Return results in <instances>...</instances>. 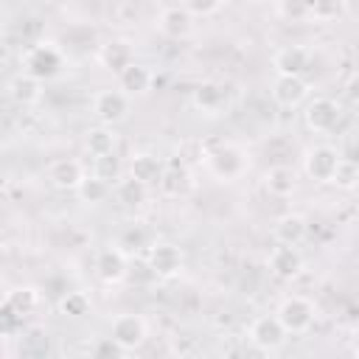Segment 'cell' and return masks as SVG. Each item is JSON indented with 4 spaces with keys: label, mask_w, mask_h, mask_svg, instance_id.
<instances>
[{
    "label": "cell",
    "mask_w": 359,
    "mask_h": 359,
    "mask_svg": "<svg viewBox=\"0 0 359 359\" xmlns=\"http://www.w3.org/2000/svg\"><path fill=\"white\" fill-rule=\"evenodd\" d=\"M275 6H278V14L292 22L309 20V11H311V0H275Z\"/></svg>",
    "instance_id": "f546056e"
},
{
    "label": "cell",
    "mask_w": 359,
    "mask_h": 359,
    "mask_svg": "<svg viewBox=\"0 0 359 359\" xmlns=\"http://www.w3.org/2000/svg\"><path fill=\"white\" fill-rule=\"evenodd\" d=\"M339 157H342V154H339L334 146L317 143V146L306 149V154H303V171H306V177L314 180V182H331V174H334Z\"/></svg>",
    "instance_id": "9c48e42d"
},
{
    "label": "cell",
    "mask_w": 359,
    "mask_h": 359,
    "mask_svg": "<svg viewBox=\"0 0 359 359\" xmlns=\"http://www.w3.org/2000/svg\"><path fill=\"white\" fill-rule=\"evenodd\" d=\"M98 62L109 70V73H121L129 62H135V53H132V45L129 42H123V39H112V42H107V45H101L98 48Z\"/></svg>",
    "instance_id": "44dd1931"
},
{
    "label": "cell",
    "mask_w": 359,
    "mask_h": 359,
    "mask_svg": "<svg viewBox=\"0 0 359 359\" xmlns=\"http://www.w3.org/2000/svg\"><path fill=\"white\" fill-rule=\"evenodd\" d=\"M294 185H297V177H294V171H292L289 165H283V163L269 165V168L264 171V188H266L269 196H278V199L292 196V194H294Z\"/></svg>",
    "instance_id": "ffe728a7"
},
{
    "label": "cell",
    "mask_w": 359,
    "mask_h": 359,
    "mask_svg": "<svg viewBox=\"0 0 359 359\" xmlns=\"http://www.w3.org/2000/svg\"><path fill=\"white\" fill-rule=\"evenodd\" d=\"M109 337L118 342V348L123 353L129 351H137L146 337H149V325L140 314H118L112 323H109Z\"/></svg>",
    "instance_id": "52a82bcc"
},
{
    "label": "cell",
    "mask_w": 359,
    "mask_h": 359,
    "mask_svg": "<svg viewBox=\"0 0 359 359\" xmlns=\"http://www.w3.org/2000/svg\"><path fill=\"white\" fill-rule=\"evenodd\" d=\"M56 309H59L62 317H67V320H79V317H84V314L90 311V297H87L84 292H65V294L59 297Z\"/></svg>",
    "instance_id": "83f0119b"
},
{
    "label": "cell",
    "mask_w": 359,
    "mask_h": 359,
    "mask_svg": "<svg viewBox=\"0 0 359 359\" xmlns=\"http://www.w3.org/2000/svg\"><path fill=\"white\" fill-rule=\"evenodd\" d=\"M62 65H65V53L53 42H36L22 53V70L28 76L39 79V81H48V79L59 76Z\"/></svg>",
    "instance_id": "7a4b0ae2"
},
{
    "label": "cell",
    "mask_w": 359,
    "mask_h": 359,
    "mask_svg": "<svg viewBox=\"0 0 359 359\" xmlns=\"http://www.w3.org/2000/svg\"><path fill=\"white\" fill-rule=\"evenodd\" d=\"M6 303L17 311V314H22V317H28L36 306H39V292L34 289V286H20V289H14V292H8V297H6Z\"/></svg>",
    "instance_id": "f1b7e54d"
},
{
    "label": "cell",
    "mask_w": 359,
    "mask_h": 359,
    "mask_svg": "<svg viewBox=\"0 0 359 359\" xmlns=\"http://www.w3.org/2000/svg\"><path fill=\"white\" fill-rule=\"evenodd\" d=\"M76 194H79V199L87 202V205H101L104 199L112 196V182H107V180H101V177H95V174H84V180L79 182Z\"/></svg>",
    "instance_id": "d4e9b609"
},
{
    "label": "cell",
    "mask_w": 359,
    "mask_h": 359,
    "mask_svg": "<svg viewBox=\"0 0 359 359\" xmlns=\"http://www.w3.org/2000/svg\"><path fill=\"white\" fill-rule=\"evenodd\" d=\"M345 90H348V98H351V101H356V76H351V81H348V87H345Z\"/></svg>",
    "instance_id": "8d00e7d4"
},
{
    "label": "cell",
    "mask_w": 359,
    "mask_h": 359,
    "mask_svg": "<svg viewBox=\"0 0 359 359\" xmlns=\"http://www.w3.org/2000/svg\"><path fill=\"white\" fill-rule=\"evenodd\" d=\"M306 233H309V222L300 213H283L272 224V238L278 244H294L297 247L306 238Z\"/></svg>",
    "instance_id": "d6986e66"
},
{
    "label": "cell",
    "mask_w": 359,
    "mask_h": 359,
    "mask_svg": "<svg viewBox=\"0 0 359 359\" xmlns=\"http://www.w3.org/2000/svg\"><path fill=\"white\" fill-rule=\"evenodd\" d=\"M278 323L283 325L286 334H306L311 325H314V317H317V309L309 297L303 294H292V297H283L278 311H275Z\"/></svg>",
    "instance_id": "3957f363"
},
{
    "label": "cell",
    "mask_w": 359,
    "mask_h": 359,
    "mask_svg": "<svg viewBox=\"0 0 359 359\" xmlns=\"http://www.w3.org/2000/svg\"><path fill=\"white\" fill-rule=\"evenodd\" d=\"M126 252L118 247V244H109L104 250H98L95 255V275L101 278V283L107 286H115L126 278Z\"/></svg>",
    "instance_id": "7c38bea8"
},
{
    "label": "cell",
    "mask_w": 359,
    "mask_h": 359,
    "mask_svg": "<svg viewBox=\"0 0 359 359\" xmlns=\"http://www.w3.org/2000/svg\"><path fill=\"white\" fill-rule=\"evenodd\" d=\"M269 95H272V101H275L278 107L292 109V107H297V104L306 101V95H309V81H306L303 76L278 73L275 81H272V87H269Z\"/></svg>",
    "instance_id": "30bf717a"
},
{
    "label": "cell",
    "mask_w": 359,
    "mask_h": 359,
    "mask_svg": "<svg viewBox=\"0 0 359 359\" xmlns=\"http://www.w3.org/2000/svg\"><path fill=\"white\" fill-rule=\"evenodd\" d=\"M202 160L208 171L222 182H236L247 171V154L236 143H219L213 149H202Z\"/></svg>",
    "instance_id": "6da1fadb"
},
{
    "label": "cell",
    "mask_w": 359,
    "mask_h": 359,
    "mask_svg": "<svg viewBox=\"0 0 359 359\" xmlns=\"http://www.w3.org/2000/svg\"><path fill=\"white\" fill-rule=\"evenodd\" d=\"M191 22L194 17L185 11V6H165L157 17V28L168 39H185L191 34Z\"/></svg>",
    "instance_id": "2e32d148"
},
{
    "label": "cell",
    "mask_w": 359,
    "mask_h": 359,
    "mask_svg": "<svg viewBox=\"0 0 359 359\" xmlns=\"http://www.w3.org/2000/svg\"><path fill=\"white\" fill-rule=\"evenodd\" d=\"M112 194H115V199H118L123 208H140V205L146 202V196H149V185H143L140 180H135V177L126 174V177L115 180Z\"/></svg>",
    "instance_id": "603a6c76"
},
{
    "label": "cell",
    "mask_w": 359,
    "mask_h": 359,
    "mask_svg": "<svg viewBox=\"0 0 359 359\" xmlns=\"http://www.w3.org/2000/svg\"><path fill=\"white\" fill-rule=\"evenodd\" d=\"M154 188H160L165 196H182V194H188V188H191V174H188L185 163H168V165L163 168V174H160V180H157Z\"/></svg>",
    "instance_id": "7402d4cb"
},
{
    "label": "cell",
    "mask_w": 359,
    "mask_h": 359,
    "mask_svg": "<svg viewBox=\"0 0 359 359\" xmlns=\"http://www.w3.org/2000/svg\"><path fill=\"white\" fill-rule=\"evenodd\" d=\"M345 3L342 0H311V11H309V20H320V22H328V20H337L342 14Z\"/></svg>",
    "instance_id": "4dcf8cb0"
},
{
    "label": "cell",
    "mask_w": 359,
    "mask_h": 359,
    "mask_svg": "<svg viewBox=\"0 0 359 359\" xmlns=\"http://www.w3.org/2000/svg\"><path fill=\"white\" fill-rule=\"evenodd\" d=\"M286 337H289V334L283 331V325L278 323L275 314H261V317H255V320L250 323V331H247L250 345L258 348L261 353H275V351H280L283 342H286Z\"/></svg>",
    "instance_id": "8992f818"
},
{
    "label": "cell",
    "mask_w": 359,
    "mask_h": 359,
    "mask_svg": "<svg viewBox=\"0 0 359 359\" xmlns=\"http://www.w3.org/2000/svg\"><path fill=\"white\" fill-rule=\"evenodd\" d=\"M118 247L126 252H137V250H143V247H149L146 244V230L140 227V224H129L123 233H121V238H118Z\"/></svg>",
    "instance_id": "d6a6232c"
},
{
    "label": "cell",
    "mask_w": 359,
    "mask_h": 359,
    "mask_svg": "<svg viewBox=\"0 0 359 359\" xmlns=\"http://www.w3.org/2000/svg\"><path fill=\"white\" fill-rule=\"evenodd\" d=\"M252 3H269V0H252Z\"/></svg>",
    "instance_id": "f35d334b"
},
{
    "label": "cell",
    "mask_w": 359,
    "mask_h": 359,
    "mask_svg": "<svg viewBox=\"0 0 359 359\" xmlns=\"http://www.w3.org/2000/svg\"><path fill=\"white\" fill-rule=\"evenodd\" d=\"M129 112V95L123 90H98L93 95V115L104 126H115Z\"/></svg>",
    "instance_id": "ba28073f"
},
{
    "label": "cell",
    "mask_w": 359,
    "mask_h": 359,
    "mask_svg": "<svg viewBox=\"0 0 359 359\" xmlns=\"http://www.w3.org/2000/svg\"><path fill=\"white\" fill-rule=\"evenodd\" d=\"M163 168H165V163H163V157H157L154 151H135V154L129 157V177L140 180V182L149 185V188L157 185Z\"/></svg>",
    "instance_id": "e0dca14e"
},
{
    "label": "cell",
    "mask_w": 359,
    "mask_h": 359,
    "mask_svg": "<svg viewBox=\"0 0 359 359\" xmlns=\"http://www.w3.org/2000/svg\"><path fill=\"white\" fill-rule=\"evenodd\" d=\"M22 323H25V317L17 314V311L3 300V303H0V337H17V334L22 331Z\"/></svg>",
    "instance_id": "1f68e13d"
},
{
    "label": "cell",
    "mask_w": 359,
    "mask_h": 359,
    "mask_svg": "<svg viewBox=\"0 0 359 359\" xmlns=\"http://www.w3.org/2000/svg\"><path fill=\"white\" fill-rule=\"evenodd\" d=\"M6 90H8L11 101L20 104V107H34V104L42 101V81L34 79V76H28L25 70L17 73V76H11Z\"/></svg>",
    "instance_id": "ac0fdd59"
},
{
    "label": "cell",
    "mask_w": 359,
    "mask_h": 359,
    "mask_svg": "<svg viewBox=\"0 0 359 359\" xmlns=\"http://www.w3.org/2000/svg\"><path fill=\"white\" fill-rule=\"evenodd\" d=\"M182 6L191 17H210L224 6V0H182Z\"/></svg>",
    "instance_id": "e575fe53"
},
{
    "label": "cell",
    "mask_w": 359,
    "mask_h": 359,
    "mask_svg": "<svg viewBox=\"0 0 359 359\" xmlns=\"http://www.w3.org/2000/svg\"><path fill=\"white\" fill-rule=\"evenodd\" d=\"M266 264H269V272H272L275 278L292 280V278H297L300 269H303V255H300V250H297L294 244H278V241H275V247L269 250Z\"/></svg>",
    "instance_id": "8fae6325"
},
{
    "label": "cell",
    "mask_w": 359,
    "mask_h": 359,
    "mask_svg": "<svg viewBox=\"0 0 359 359\" xmlns=\"http://www.w3.org/2000/svg\"><path fill=\"white\" fill-rule=\"evenodd\" d=\"M3 258H6V250H3V244H0V264H3Z\"/></svg>",
    "instance_id": "74e56055"
},
{
    "label": "cell",
    "mask_w": 359,
    "mask_h": 359,
    "mask_svg": "<svg viewBox=\"0 0 359 359\" xmlns=\"http://www.w3.org/2000/svg\"><path fill=\"white\" fill-rule=\"evenodd\" d=\"M93 356H123V351L118 348V342L112 337H101L95 345H93Z\"/></svg>",
    "instance_id": "d590c367"
},
{
    "label": "cell",
    "mask_w": 359,
    "mask_h": 359,
    "mask_svg": "<svg viewBox=\"0 0 359 359\" xmlns=\"http://www.w3.org/2000/svg\"><path fill=\"white\" fill-rule=\"evenodd\" d=\"M185 258H182V250L171 241H154L149 244L146 250V269L160 278V280H168V278H177L180 269H182Z\"/></svg>",
    "instance_id": "277c9868"
},
{
    "label": "cell",
    "mask_w": 359,
    "mask_h": 359,
    "mask_svg": "<svg viewBox=\"0 0 359 359\" xmlns=\"http://www.w3.org/2000/svg\"><path fill=\"white\" fill-rule=\"evenodd\" d=\"M303 121H306V126H309L311 132L328 135V132H334V129L339 126V121H342V104L334 101V98H328V95H317V98H311V101L306 104Z\"/></svg>",
    "instance_id": "5b68a950"
},
{
    "label": "cell",
    "mask_w": 359,
    "mask_h": 359,
    "mask_svg": "<svg viewBox=\"0 0 359 359\" xmlns=\"http://www.w3.org/2000/svg\"><path fill=\"white\" fill-rule=\"evenodd\" d=\"M84 174H87L84 165L73 157H59L48 165V182L59 191H76L79 182L84 180Z\"/></svg>",
    "instance_id": "4fadbf2b"
},
{
    "label": "cell",
    "mask_w": 359,
    "mask_h": 359,
    "mask_svg": "<svg viewBox=\"0 0 359 359\" xmlns=\"http://www.w3.org/2000/svg\"><path fill=\"white\" fill-rule=\"evenodd\" d=\"M191 98H194V104H196L199 109H205V112H216V109L224 107L227 93H224V87L216 84V81H202V84L194 87Z\"/></svg>",
    "instance_id": "cb8c5ba5"
},
{
    "label": "cell",
    "mask_w": 359,
    "mask_h": 359,
    "mask_svg": "<svg viewBox=\"0 0 359 359\" xmlns=\"http://www.w3.org/2000/svg\"><path fill=\"white\" fill-rule=\"evenodd\" d=\"M151 84H154V73L143 62H129L118 73V90H123L126 95H146Z\"/></svg>",
    "instance_id": "9a60e30c"
},
{
    "label": "cell",
    "mask_w": 359,
    "mask_h": 359,
    "mask_svg": "<svg viewBox=\"0 0 359 359\" xmlns=\"http://www.w3.org/2000/svg\"><path fill=\"white\" fill-rule=\"evenodd\" d=\"M0 356H3V351H0Z\"/></svg>",
    "instance_id": "ab89813d"
},
{
    "label": "cell",
    "mask_w": 359,
    "mask_h": 359,
    "mask_svg": "<svg viewBox=\"0 0 359 359\" xmlns=\"http://www.w3.org/2000/svg\"><path fill=\"white\" fill-rule=\"evenodd\" d=\"M331 185H337L339 191H353L359 185V165L351 157H339L334 174H331Z\"/></svg>",
    "instance_id": "4316f807"
},
{
    "label": "cell",
    "mask_w": 359,
    "mask_h": 359,
    "mask_svg": "<svg viewBox=\"0 0 359 359\" xmlns=\"http://www.w3.org/2000/svg\"><path fill=\"white\" fill-rule=\"evenodd\" d=\"M275 73H286V76H303L311 67V53L303 45H283L275 56H272Z\"/></svg>",
    "instance_id": "5bb4252c"
},
{
    "label": "cell",
    "mask_w": 359,
    "mask_h": 359,
    "mask_svg": "<svg viewBox=\"0 0 359 359\" xmlns=\"http://www.w3.org/2000/svg\"><path fill=\"white\" fill-rule=\"evenodd\" d=\"M95 160V177H101V180H107V182H112V180H118V174H121V163H118V157H115V151H109V154H101V157H93Z\"/></svg>",
    "instance_id": "836d02e7"
},
{
    "label": "cell",
    "mask_w": 359,
    "mask_h": 359,
    "mask_svg": "<svg viewBox=\"0 0 359 359\" xmlns=\"http://www.w3.org/2000/svg\"><path fill=\"white\" fill-rule=\"evenodd\" d=\"M84 149L90 151V157H101V154L115 151V132H112V126L98 123V126L87 129V135H84Z\"/></svg>",
    "instance_id": "484cf974"
}]
</instances>
